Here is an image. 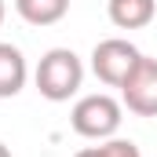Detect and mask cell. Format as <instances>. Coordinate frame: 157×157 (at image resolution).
<instances>
[{
    "instance_id": "cell-1",
    "label": "cell",
    "mask_w": 157,
    "mask_h": 157,
    "mask_svg": "<svg viewBox=\"0 0 157 157\" xmlns=\"http://www.w3.org/2000/svg\"><path fill=\"white\" fill-rule=\"evenodd\" d=\"M33 80H37V91L48 102H70L84 84V62L70 48H51L37 62Z\"/></svg>"
},
{
    "instance_id": "cell-2",
    "label": "cell",
    "mask_w": 157,
    "mask_h": 157,
    "mask_svg": "<svg viewBox=\"0 0 157 157\" xmlns=\"http://www.w3.org/2000/svg\"><path fill=\"white\" fill-rule=\"evenodd\" d=\"M121 121H124V106H121L113 95H106V91H99V95H84V99H77V106L70 110L73 132L84 135V139H99V143L117 135Z\"/></svg>"
},
{
    "instance_id": "cell-3",
    "label": "cell",
    "mask_w": 157,
    "mask_h": 157,
    "mask_svg": "<svg viewBox=\"0 0 157 157\" xmlns=\"http://www.w3.org/2000/svg\"><path fill=\"white\" fill-rule=\"evenodd\" d=\"M143 59V51L124 37H110V40H99L95 51H91V73L102 80L106 88H121L128 73L135 70V62Z\"/></svg>"
},
{
    "instance_id": "cell-4",
    "label": "cell",
    "mask_w": 157,
    "mask_h": 157,
    "mask_svg": "<svg viewBox=\"0 0 157 157\" xmlns=\"http://www.w3.org/2000/svg\"><path fill=\"white\" fill-rule=\"evenodd\" d=\"M121 106L135 117H157V59L143 55L121 84Z\"/></svg>"
},
{
    "instance_id": "cell-5",
    "label": "cell",
    "mask_w": 157,
    "mask_h": 157,
    "mask_svg": "<svg viewBox=\"0 0 157 157\" xmlns=\"http://www.w3.org/2000/svg\"><path fill=\"white\" fill-rule=\"evenodd\" d=\"M154 0H106V15L117 29H143L154 22Z\"/></svg>"
},
{
    "instance_id": "cell-6",
    "label": "cell",
    "mask_w": 157,
    "mask_h": 157,
    "mask_svg": "<svg viewBox=\"0 0 157 157\" xmlns=\"http://www.w3.org/2000/svg\"><path fill=\"white\" fill-rule=\"evenodd\" d=\"M26 59L15 44H0V99H15L26 88Z\"/></svg>"
},
{
    "instance_id": "cell-7",
    "label": "cell",
    "mask_w": 157,
    "mask_h": 157,
    "mask_svg": "<svg viewBox=\"0 0 157 157\" xmlns=\"http://www.w3.org/2000/svg\"><path fill=\"white\" fill-rule=\"evenodd\" d=\"M15 11L29 26H55L66 18L70 0H15Z\"/></svg>"
},
{
    "instance_id": "cell-8",
    "label": "cell",
    "mask_w": 157,
    "mask_h": 157,
    "mask_svg": "<svg viewBox=\"0 0 157 157\" xmlns=\"http://www.w3.org/2000/svg\"><path fill=\"white\" fill-rule=\"evenodd\" d=\"M99 154L102 157H143L132 139H117V135H113V139H102V143H99Z\"/></svg>"
},
{
    "instance_id": "cell-9",
    "label": "cell",
    "mask_w": 157,
    "mask_h": 157,
    "mask_svg": "<svg viewBox=\"0 0 157 157\" xmlns=\"http://www.w3.org/2000/svg\"><path fill=\"white\" fill-rule=\"evenodd\" d=\"M73 157H102V154H99V146H84V150H77Z\"/></svg>"
},
{
    "instance_id": "cell-10",
    "label": "cell",
    "mask_w": 157,
    "mask_h": 157,
    "mask_svg": "<svg viewBox=\"0 0 157 157\" xmlns=\"http://www.w3.org/2000/svg\"><path fill=\"white\" fill-rule=\"evenodd\" d=\"M0 157H11V150H7V146H4V143H0Z\"/></svg>"
},
{
    "instance_id": "cell-11",
    "label": "cell",
    "mask_w": 157,
    "mask_h": 157,
    "mask_svg": "<svg viewBox=\"0 0 157 157\" xmlns=\"http://www.w3.org/2000/svg\"><path fill=\"white\" fill-rule=\"evenodd\" d=\"M0 26H4V0H0Z\"/></svg>"
}]
</instances>
